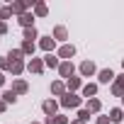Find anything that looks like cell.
<instances>
[{
  "label": "cell",
  "instance_id": "1",
  "mask_svg": "<svg viewBox=\"0 0 124 124\" xmlns=\"http://www.w3.org/2000/svg\"><path fill=\"white\" fill-rule=\"evenodd\" d=\"M61 105H63V107H78V105H80V97H76L73 93H68V95H63Z\"/></svg>",
  "mask_w": 124,
  "mask_h": 124
},
{
  "label": "cell",
  "instance_id": "2",
  "mask_svg": "<svg viewBox=\"0 0 124 124\" xmlns=\"http://www.w3.org/2000/svg\"><path fill=\"white\" fill-rule=\"evenodd\" d=\"M58 71H61V76H63V78H73V63H71V61H63V63H61L58 66Z\"/></svg>",
  "mask_w": 124,
  "mask_h": 124
},
{
  "label": "cell",
  "instance_id": "3",
  "mask_svg": "<svg viewBox=\"0 0 124 124\" xmlns=\"http://www.w3.org/2000/svg\"><path fill=\"white\" fill-rule=\"evenodd\" d=\"M20 24H22L24 29H29V27H34V15H29V12H24V15H20Z\"/></svg>",
  "mask_w": 124,
  "mask_h": 124
},
{
  "label": "cell",
  "instance_id": "4",
  "mask_svg": "<svg viewBox=\"0 0 124 124\" xmlns=\"http://www.w3.org/2000/svg\"><path fill=\"white\" fill-rule=\"evenodd\" d=\"M27 68H29L32 73H41V71H44V61H39V58H32Z\"/></svg>",
  "mask_w": 124,
  "mask_h": 124
},
{
  "label": "cell",
  "instance_id": "5",
  "mask_svg": "<svg viewBox=\"0 0 124 124\" xmlns=\"http://www.w3.org/2000/svg\"><path fill=\"white\" fill-rule=\"evenodd\" d=\"M112 93H114V95H122V97H124V76H119V78H117V83H114Z\"/></svg>",
  "mask_w": 124,
  "mask_h": 124
},
{
  "label": "cell",
  "instance_id": "6",
  "mask_svg": "<svg viewBox=\"0 0 124 124\" xmlns=\"http://www.w3.org/2000/svg\"><path fill=\"white\" fill-rule=\"evenodd\" d=\"M80 73L83 76H93L95 73V63H93V61H85V63L80 66Z\"/></svg>",
  "mask_w": 124,
  "mask_h": 124
},
{
  "label": "cell",
  "instance_id": "7",
  "mask_svg": "<svg viewBox=\"0 0 124 124\" xmlns=\"http://www.w3.org/2000/svg\"><path fill=\"white\" fill-rule=\"evenodd\" d=\"M58 54H61V58H71V56L76 54V49H73L71 44H66V46H61V51H58Z\"/></svg>",
  "mask_w": 124,
  "mask_h": 124
},
{
  "label": "cell",
  "instance_id": "8",
  "mask_svg": "<svg viewBox=\"0 0 124 124\" xmlns=\"http://www.w3.org/2000/svg\"><path fill=\"white\" fill-rule=\"evenodd\" d=\"M109 80H114V73H112L109 68H105V71H100V83H109Z\"/></svg>",
  "mask_w": 124,
  "mask_h": 124
},
{
  "label": "cell",
  "instance_id": "9",
  "mask_svg": "<svg viewBox=\"0 0 124 124\" xmlns=\"http://www.w3.org/2000/svg\"><path fill=\"white\" fill-rule=\"evenodd\" d=\"M22 68H24L22 61H10V71H12L15 76H20V73H22Z\"/></svg>",
  "mask_w": 124,
  "mask_h": 124
},
{
  "label": "cell",
  "instance_id": "10",
  "mask_svg": "<svg viewBox=\"0 0 124 124\" xmlns=\"http://www.w3.org/2000/svg\"><path fill=\"white\" fill-rule=\"evenodd\" d=\"M44 112H46L49 117H54V112H56V102H54V100H46V102H44Z\"/></svg>",
  "mask_w": 124,
  "mask_h": 124
},
{
  "label": "cell",
  "instance_id": "11",
  "mask_svg": "<svg viewBox=\"0 0 124 124\" xmlns=\"http://www.w3.org/2000/svg\"><path fill=\"white\" fill-rule=\"evenodd\" d=\"M44 63H46V66H51V68H58V66H61V63H58V58H56V56H51V54H46Z\"/></svg>",
  "mask_w": 124,
  "mask_h": 124
},
{
  "label": "cell",
  "instance_id": "12",
  "mask_svg": "<svg viewBox=\"0 0 124 124\" xmlns=\"http://www.w3.org/2000/svg\"><path fill=\"white\" fill-rule=\"evenodd\" d=\"M66 122H68L66 117H58V114H54V117L46 119V124H66Z\"/></svg>",
  "mask_w": 124,
  "mask_h": 124
},
{
  "label": "cell",
  "instance_id": "13",
  "mask_svg": "<svg viewBox=\"0 0 124 124\" xmlns=\"http://www.w3.org/2000/svg\"><path fill=\"white\" fill-rule=\"evenodd\" d=\"M24 8H27L24 3H12V5H10V12H20V15H24Z\"/></svg>",
  "mask_w": 124,
  "mask_h": 124
},
{
  "label": "cell",
  "instance_id": "14",
  "mask_svg": "<svg viewBox=\"0 0 124 124\" xmlns=\"http://www.w3.org/2000/svg\"><path fill=\"white\" fill-rule=\"evenodd\" d=\"M41 49H44V51H51V49H54V39H51V37H44V39H41Z\"/></svg>",
  "mask_w": 124,
  "mask_h": 124
},
{
  "label": "cell",
  "instance_id": "15",
  "mask_svg": "<svg viewBox=\"0 0 124 124\" xmlns=\"http://www.w3.org/2000/svg\"><path fill=\"white\" fill-rule=\"evenodd\" d=\"M95 93H97V85H93V83H90V85H85V88H83V95H85V97H93V95H95Z\"/></svg>",
  "mask_w": 124,
  "mask_h": 124
},
{
  "label": "cell",
  "instance_id": "16",
  "mask_svg": "<svg viewBox=\"0 0 124 124\" xmlns=\"http://www.w3.org/2000/svg\"><path fill=\"white\" fill-rule=\"evenodd\" d=\"M34 12H37L39 17H44V15H46L49 10H46V5H44V3H37V5H34Z\"/></svg>",
  "mask_w": 124,
  "mask_h": 124
},
{
  "label": "cell",
  "instance_id": "17",
  "mask_svg": "<svg viewBox=\"0 0 124 124\" xmlns=\"http://www.w3.org/2000/svg\"><path fill=\"white\" fill-rule=\"evenodd\" d=\"M32 39H37V29H34V27L24 29V41H32Z\"/></svg>",
  "mask_w": 124,
  "mask_h": 124
},
{
  "label": "cell",
  "instance_id": "18",
  "mask_svg": "<svg viewBox=\"0 0 124 124\" xmlns=\"http://www.w3.org/2000/svg\"><path fill=\"white\" fill-rule=\"evenodd\" d=\"M22 54H34V41H24L22 44Z\"/></svg>",
  "mask_w": 124,
  "mask_h": 124
},
{
  "label": "cell",
  "instance_id": "19",
  "mask_svg": "<svg viewBox=\"0 0 124 124\" xmlns=\"http://www.w3.org/2000/svg\"><path fill=\"white\" fill-rule=\"evenodd\" d=\"M54 37L56 39H66V27H56L54 29Z\"/></svg>",
  "mask_w": 124,
  "mask_h": 124
},
{
  "label": "cell",
  "instance_id": "20",
  "mask_svg": "<svg viewBox=\"0 0 124 124\" xmlns=\"http://www.w3.org/2000/svg\"><path fill=\"white\" fill-rule=\"evenodd\" d=\"M51 93L54 95H63V83H54L51 85Z\"/></svg>",
  "mask_w": 124,
  "mask_h": 124
},
{
  "label": "cell",
  "instance_id": "21",
  "mask_svg": "<svg viewBox=\"0 0 124 124\" xmlns=\"http://www.w3.org/2000/svg\"><path fill=\"white\" fill-rule=\"evenodd\" d=\"M3 97H5V105H8V102H15V100H17V95H15V90H8V93H5Z\"/></svg>",
  "mask_w": 124,
  "mask_h": 124
},
{
  "label": "cell",
  "instance_id": "22",
  "mask_svg": "<svg viewBox=\"0 0 124 124\" xmlns=\"http://www.w3.org/2000/svg\"><path fill=\"white\" fill-rule=\"evenodd\" d=\"M100 109V100H90L88 102V112H97Z\"/></svg>",
  "mask_w": 124,
  "mask_h": 124
},
{
  "label": "cell",
  "instance_id": "23",
  "mask_svg": "<svg viewBox=\"0 0 124 124\" xmlns=\"http://www.w3.org/2000/svg\"><path fill=\"white\" fill-rule=\"evenodd\" d=\"M109 119L112 122H122V109H112L109 112Z\"/></svg>",
  "mask_w": 124,
  "mask_h": 124
},
{
  "label": "cell",
  "instance_id": "24",
  "mask_svg": "<svg viewBox=\"0 0 124 124\" xmlns=\"http://www.w3.org/2000/svg\"><path fill=\"white\" fill-rule=\"evenodd\" d=\"M24 90H27V83L24 80H17L15 83V93H24Z\"/></svg>",
  "mask_w": 124,
  "mask_h": 124
},
{
  "label": "cell",
  "instance_id": "25",
  "mask_svg": "<svg viewBox=\"0 0 124 124\" xmlns=\"http://www.w3.org/2000/svg\"><path fill=\"white\" fill-rule=\"evenodd\" d=\"M12 12H10V8H0V22H3V20H8Z\"/></svg>",
  "mask_w": 124,
  "mask_h": 124
},
{
  "label": "cell",
  "instance_id": "26",
  "mask_svg": "<svg viewBox=\"0 0 124 124\" xmlns=\"http://www.w3.org/2000/svg\"><path fill=\"white\" fill-rule=\"evenodd\" d=\"M10 58H12V61H22V49H15V51L10 54Z\"/></svg>",
  "mask_w": 124,
  "mask_h": 124
},
{
  "label": "cell",
  "instance_id": "27",
  "mask_svg": "<svg viewBox=\"0 0 124 124\" xmlns=\"http://www.w3.org/2000/svg\"><path fill=\"white\" fill-rule=\"evenodd\" d=\"M76 88H80V80L78 78H71L68 80V90H76Z\"/></svg>",
  "mask_w": 124,
  "mask_h": 124
},
{
  "label": "cell",
  "instance_id": "28",
  "mask_svg": "<svg viewBox=\"0 0 124 124\" xmlns=\"http://www.w3.org/2000/svg\"><path fill=\"white\" fill-rule=\"evenodd\" d=\"M0 68H10V61L8 58H0Z\"/></svg>",
  "mask_w": 124,
  "mask_h": 124
},
{
  "label": "cell",
  "instance_id": "29",
  "mask_svg": "<svg viewBox=\"0 0 124 124\" xmlns=\"http://www.w3.org/2000/svg\"><path fill=\"white\" fill-rule=\"evenodd\" d=\"M80 119H83V122H85V119H90V112H88V109H83V112H80Z\"/></svg>",
  "mask_w": 124,
  "mask_h": 124
},
{
  "label": "cell",
  "instance_id": "30",
  "mask_svg": "<svg viewBox=\"0 0 124 124\" xmlns=\"http://www.w3.org/2000/svg\"><path fill=\"white\" fill-rule=\"evenodd\" d=\"M5 32H8V24H5V22H0V34H5Z\"/></svg>",
  "mask_w": 124,
  "mask_h": 124
},
{
  "label": "cell",
  "instance_id": "31",
  "mask_svg": "<svg viewBox=\"0 0 124 124\" xmlns=\"http://www.w3.org/2000/svg\"><path fill=\"white\" fill-rule=\"evenodd\" d=\"M107 122H109V117H100L97 119V124H107Z\"/></svg>",
  "mask_w": 124,
  "mask_h": 124
},
{
  "label": "cell",
  "instance_id": "32",
  "mask_svg": "<svg viewBox=\"0 0 124 124\" xmlns=\"http://www.w3.org/2000/svg\"><path fill=\"white\" fill-rule=\"evenodd\" d=\"M3 83H5V76H3V73H0V85H3Z\"/></svg>",
  "mask_w": 124,
  "mask_h": 124
},
{
  "label": "cell",
  "instance_id": "33",
  "mask_svg": "<svg viewBox=\"0 0 124 124\" xmlns=\"http://www.w3.org/2000/svg\"><path fill=\"white\" fill-rule=\"evenodd\" d=\"M3 109H5V102H0V112H3Z\"/></svg>",
  "mask_w": 124,
  "mask_h": 124
},
{
  "label": "cell",
  "instance_id": "34",
  "mask_svg": "<svg viewBox=\"0 0 124 124\" xmlns=\"http://www.w3.org/2000/svg\"><path fill=\"white\" fill-rule=\"evenodd\" d=\"M73 124H83V119H78V122H73Z\"/></svg>",
  "mask_w": 124,
  "mask_h": 124
},
{
  "label": "cell",
  "instance_id": "35",
  "mask_svg": "<svg viewBox=\"0 0 124 124\" xmlns=\"http://www.w3.org/2000/svg\"><path fill=\"white\" fill-rule=\"evenodd\" d=\"M122 63H124V61H122Z\"/></svg>",
  "mask_w": 124,
  "mask_h": 124
},
{
  "label": "cell",
  "instance_id": "36",
  "mask_svg": "<svg viewBox=\"0 0 124 124\" xmlns=\"http://www.w3.org/2000/svg\"><path fill=\"white\" fill-rule=\"evenodd\" d=\"M32 124H34V122H32Z\"/></svg>",
  "mask_w": 124,
  "mask_h": 124
},
{
  "label": "cell",
  "instance_id": "37",
  "mask_svg": "<svg viewBox=\"0 0 124 124\" xmlns=\"http://www.w3.org/2000/svg\"><path fill=\"white\" fill-rule=\"evenodd\" d=\"M122 100H124V97H122Z\"/></svg>",
  "mask_w": 124,
  "mask_h": 124
}]
</instances>
